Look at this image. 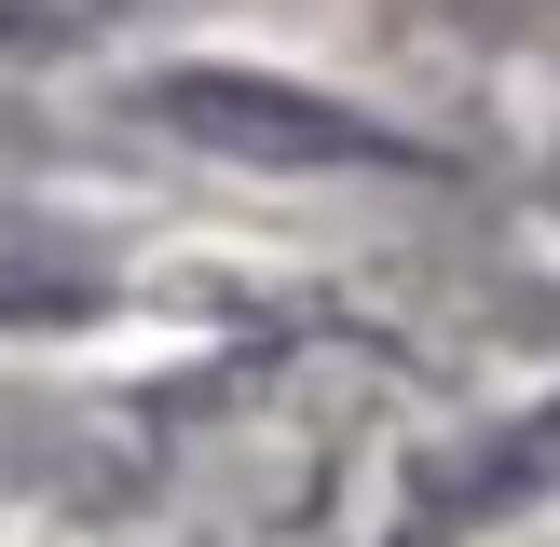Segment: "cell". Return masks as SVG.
Listing matches in <instances>:
<instances>
[{"mask_svg": "<svg viewBox=\"0 0 560 547\" xmlns=\"http://www.w3.org/2000/svg\"><path fill=\"white\" fill-rule=\"evenodd\" d=\"M151 109L191 124V137H219V151H273V164H397L383 124L301 96V82H246V69H178V82H151Z\"/></svg>", "mask_w": 560, "mask_h": 547, "instance_id": "cell-1", "label": "cell"}]
</instances>
